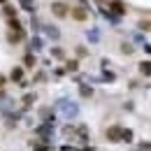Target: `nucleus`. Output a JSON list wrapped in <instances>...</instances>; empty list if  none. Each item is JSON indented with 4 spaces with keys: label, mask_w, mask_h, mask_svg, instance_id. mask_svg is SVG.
<instances>
[{
    "label": "nucleus",
    "mask_w": 151,
    "mask_h": 151,
    "mask_svg": "<svg viewBox=\"0 0 151 151\" xmlns=\"http://www.w3.org/2000/svg\"><path fill=\"white\" fill-rule=\"evenodd\" d=\"M72 17L79 19V21H84V19H86V12H84V9H75V12H72Z\"/></svg>",
    "instance_id": "2"
},
{
    "label": "nucleus",
    "mask_w": 151,
    "mask_h": 151,
    "mask_svg": "<svg viewBox=\"0 0 151 151\" xmlns=\"http://www.w3.org/2000/svg\"><path fill=\"white\" fill-rule=\"evenodd\" d=\"M112 9H114V12H119V14H123V5H121V2H116V0L112 2Z\"/></svg>",
    "instance_id": "4"
},
{
    "label": "nucleus",
    "mask_w": 151,
    "mask_h": 151,
    "mask_svg": "<svg viewBox=\"0 0 151 151\" xmlns=\"http://www.w3.org/2000/svg\"><path fill=\"white\" fill-rule=\"evenodd\" d=\"M2 84H5V77H0V86H2Z\"/></svg>",
    "instance_id": "8"
},
{
    "label": "nucleus",
    "mask_w": 151,
    "mask_h": 151,
    "mask_svg": "<svg viewBox=\"0 0 151 151\" xmlns=\"http://www.w3.org/2000/svg\"><path fill=\"white\" fill-rule=\"evenodd\" d=\"M149 70H151L149 63H142V72H144V75H149Z\"/></svg>",
    "instance_id": "7"
},
{
    "label": "nucleus",
    "mask_w": 151,
    "mask_h": 151,
    "mask_svg": "<svg viewBox=\"0 0 151 151\" xmlns=\"http://www.w3.org/2000/svg\"><path fill=\"white\" fill-rule=\"evenodd\" d=\"M107 135H109V139H119L116 135H121V130H119V128H109V130H107Z\"/></svg>",
    "instance_id": "3"
},
{
    "label": "nucleus",
    "mask_w": 151,
    "mask_h": 151,
    "mask_svg": "<svg viewBox=\"0 0 151 151\" xmlns=\"http://www.w3.org/2000/svg\"><path fill=\"white\" fill-rule=\"evenodd\" d=\"M51 7H54V14L56 17H65L68 14V5H63V2H54Z\"/></svg>",
    "instance_id": "1"
},
{
    "label": "nucleus",
    "mask_w": 151,
    "mask_h": 151,
    "mask_svg": "<svg viewBox=\"0 0 151 151\" xmlns=\"http://www.w3.org/2000/svg\"><path fill=\"white\" fill-rule=\"evenodd\" d=\"M9 28H12V30H21L19 21H17V19H12V21H9Z\"/></svg>",
    "instance_id": "6"
},
{
    "label": "nucleus",
    "mask_w": 151,
    "mask_h": 151,
    "mask_svg": "<svg viewBox=\"0 0 151 151\" xmlns=\"http://www.w3.org/2000/svg\"><path fill=\"white\" fill-rule=\"evenodd\" d=\"M21 75H23V72H21V68L12 70V79H14V81H19V79H21Z\"/></svg>",
    "instance_id": "5"
}]
</instances>
